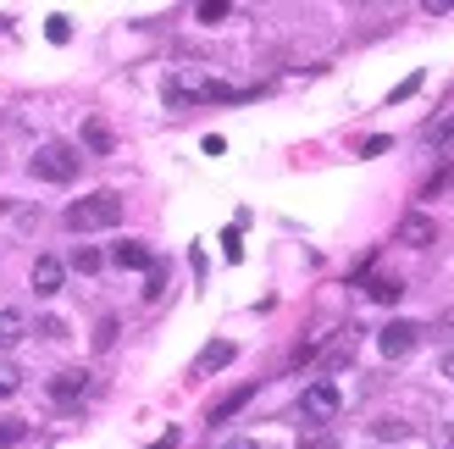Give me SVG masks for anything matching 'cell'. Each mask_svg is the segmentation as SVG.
Here are the masks:
<instances>
[{
	"label": "cell",
	"instance_id": "obj_4",
	"mask_svg": "<svg viewBox=\"0 0 454 449\" xmlns=\"http://www.w3.org/2000/svg\"><path fill=\"white\" fill-rule=\"evenodd\" d=\"M416 339H421V327H416V322H388V327L377 333V350L388 355V361H404V355L416 350Z\"/></svg>",
	"mask_w": 454,
	"mask_h": 449
},
{
	"label": "cell",
	"instance_id": "obj_24",
	"mask_svg": "<svg viewBox=\"0 0 454 449\" xmlns=\"http://www.w3.org/2000/svg\"><path fill=\"white\" fill-rule=\"evenodd\" d=\"M222 449H261L255 438H233V444H222Z\"/></svg>",
	"mask_w": 454,
	"mask_h": 449
},
{
	"label": "cell",
	"instance_id": "obj_22",
	"mask_svg": "<svg viewBox=\"0 0 454 449\" xmlns=\"http://www.w3.org/2000/svg\"><path fill=\"white\" fill-rule=\"evenodd\" d=\"M416 89H421V73H411V78H404V83L394 89V100H411V95H416Z\"/></svg>",
	"mask_w": 454,
	"mask_h": 449
},
{
	"label": "cell",
	"instance_id": "obj_19",
	"mask_svg": "<svg viewBox=\"0 0 454 449\" xmlns=\"http://www.w3.org/2000/svg\"><path fill=\"white\" fill-rule=\"evenodd\" d=\"M100 266H106L100 250H78V256H73V272H100Z\"/></svg>",
	"mask_w": 454,
	"mask_h": 449
},
{
	"label": "cell",
	"instance_id": "obj_23",
	"mask_svg": "<svg viewBox=\"0 0 454 449\" xmlns=\"http://www.w3.org/2000/svg\"><path fill=\"white\" fill-rule=\"evenodd\" d=\"M388 145H394V139H382V133H377V139H366V145H360V155H382Z\"/></svg>",
	"mask_w": 454,
	"mask_h": 449
},
{
	"label": "cell",
	"instance_id": "obj_11",
	"mask_svg": "<svg viewBox=\"0 0 454 449\" xmlns=\"http://www.w3.org/2000/svg\"><path fill=\"white\" fill-rule=\"evenodd\" d=\"M366 295H372L377 305H394V300L404 295V283H399V278H366Z\"/></svg>",
	"mask_w": 454,
	"mask_h": 449
},
{
	"label": "cell",
	"instance_id": "obj_13",
	"mask_svg": "<svg viewBox=\"0 0 454 449\" xmlns=\"http://www.w3.org/2000/svg\"><path fill=\"white\" fill-rule=\"evenodd\" d=\"M22 344V311H0V350Z\"/></svg>",
	"mask_w": 454,
	"mask_h": 449
},
{
	"label": "cell",
	"instance_id": "obj_7",
	"mask_svg": "<svg viewBox=\"0 0 454 449\" xmlns=\"http://www.w3.org/2000/svg\"><path fill=\"white\" fill-rule=\"evenodd\" d=\"M111 261L128 266V272H150V266H155V256H150V244H145V239H122L117 250H111Z\"/></svg>",
	"mask_w": 454,
	"mask_h": 449
},
{
	"label": "cell",
	"instance_id": "obj_16",
	"mask_svg": "<svg viewBox=\"0 0 454 449\" xmlns=\"http://www.w3.org/2000/svg\"><path fill=\"white\" fill-rule=\"evenodd\" d=\"M44 39H51V44H67V39H73V22H67V17L56 12L51 22H44Z\"/></svg>",
	"mask_w": 454,
	"mask_h": 449
},
{
	"label": "cell",
	"instance_id": "obj_17",
	"mask_svg": "<svg viewBox=\"0 0 454 449\" xmlns=\"http://www.w3.org/2000/svg\"><path fill=\"white\" fill-rule=\"evenodd\" d=\"M22 438H28V421H0V449H12Z\"/></svg>",
	"mask_w": 454,
	"mask_h": 449
},
{
	"label": "cell",
	"instance_id": "obj_2",
	"mask_svg": "<svg viewBox=\"0 0 454 449\" xmlns=\"http://www.w3.org/2000/svg\"><path fill=\"white\" fill-rule=\"evenodd\" d=\"M78 150L73 145H61V139H51V145H39V155H34V177H44V184H73L78 177Z\"/></svg>",
	"mask_w": 454,
	"mask_h": 449
},
{
	"label": "cell",
	"instance_id": "obj_5",
	"mask_svg": "<svg viewBox=\"0 0 454 449\" xmlns=\"http://www.w3.org/2000/svg\"><path fill=\"white\" fill-rule=\"evenodd\" d=\"M394 239H399V244H411V250H427V244L438 239V222L427 217V211H411V217L399 222V233H394Z\"/></svg>",
	"mask_w": 454,
	"mask_h": 449
},
{
	"label": "cell",
	"instance_id": "obj_18",
	"mask_svg": "<svg viewBox=\"0 0 454 449\" xmlns=\"http://www.w3.org/2000/svg\"><path fill=\"white\" fill-rule=\"evenodd\" d=\"M22 389V372L12 366V361H0V399H6V394H17Z\"/></svg>",
	"mask_w": 454,
	"mask_h": 449
},
{
	"label": "cell",
	"instance_id": "obj_12",
	"mask_svg": "<svg viewBox=\"0 0 454 449\" xmlns=\"http://www.w3.org/2000/svg\"><path fill=\"white\" fill-rule=\"evenodd\" d=\"M372 438H382V444H399V438H411V421H399V416H382V421H372Z\"/></svg>",
	"mask_w": 454,
	"mask_h": 449
},
{
	"label": "cell",
	"instance_id": "obj_21",
	"mask_svg": "<svg viewBox=\"0 0 454 449\" xmlns=\"http://www.w3.org/2000/svg\"><path fill=\"white\" fill-rule=\"evenodd\" d=\"M227 17V0H206V6H200V22H222Z\"/></svg>",
	"mask_w": 454,
	"mask_h": 449
},
{
	"label": "cell",
	"instance_id": "obj_20",
	"mask_svg": "<svg viewBox=\"0 0 454 449\" xmlns=\"http://www.w3.org/2000/svg\"><path fill=\"white\" fill-rule=\"evenodd\" d=\"M95 344H100V350H111V344H117V317H106V322H100V333H95Z\"/></svg>",
	"mask_w": 454,
	"mask_h": 449
},
{
	"label": "cell",
	"instance_id": "obj_25",
	"mask_svg": "<svg viewBox=\"0 0 454 449\" xmlns=\"http://www.w3.org/2000/svg\"><path fill=\"white\" fill-rule=\"evenodd\" d=\"M443 377H449V383H454V350L443 355Z\"/></svg>",
	"mask_w": 454,
	"mask_h": 449
},
{
	"label": "cell",
	"instance_id": "obj_10",
	"mask_svg": "<svg viewBox=\"0 0 454 449\" xmlns=\"http://www.w3.org/2000/svg\"><path fill=\"white\" fill-rule=\"evenodd\" d=\"M83 145L95 150V155H111V145H117V139H111V128H106L100 117H89V122H83Z\"/></svg>",
	"mask_w": 454,
	"mask_h": 449
},
{
	"label": "cell",
	"instance_id": "obj_26",
	"mask_svg": "<svg viewBox=\"0 0 454 449\" xmlns=\"http://www.w3.org/2000/svg\"><path fill=\"white\" fill-rule=\"evenodd\" d=\"M438 327H454V311H443V322H438Z\"/></svg>",
	"mask_w": 454,
	"mask_h": 449
},
{
	"label": "cell",
	"instance_id": "obj_8",
	"mask_svg": "<svg viewBox=\"0 0 454 449\" xmlns=\"http://www.w3.org/2000/svg\"><path fill=\"white\" fill-rule=\"evenodd\" d=\"M233 355H239V350H233V344H227V339H216V344H206V350H200V355H194V377H211V372H222L227 361H233Z\"/></svg>",
	"mask_w": 454,
	"mask_h": 449
},
{
	"label": "cell",
	"instance_id": "obj_9",
	"mask_svg": "<svg viewBox=\"0 0 454 449\" xmlns=\"http://www.w3.org/2000/svg\"><path fill=\"white\" fill-rule=\"evenodd\" d=\"M83 389H89V372H56L51 377V399H61V406L83 399Z\"/></svg>",
	"mask_w": 454,
	"mask_h": 449
},
{
	"label": "cell",
	"instance_id": "obj_14",
	"mask_svg": "<svg viewBox=\"0 0 454 449\" xmlns=\"http://www.w3.org/2000/svg\"><path fill=\"white\" fill-rule=\"evenodd\" d=\"M249 394H255V389H233V394H227L222 406L211 411V421H227V416H233V411H244V406H249Z\"/></svg>",
	"mask_w": 454,
	"mask_h": 449
},
{
	"label": "cell",
	"instance_id": "obj_15",
	"mask_svg": "<svg viewBox=\"0 0 454 449\" xmlns=\"http://www.w3.org/2000/svg\"><path fill=\"white\" fill-rule=\"evenodd\" d=\"M349 355H355V327H344V333H338V344L327 350V366H344Z\"/></svg>",
	"mask_w": 454,
	"mask_h": 449
},
{
	"label": "cell",
	"instance_id": "obj_1",
	"mask_svg": "<svg viewBox=\"0 0 454 449\" xmlns=\"http://www.w3.org/2000/svg\"><path fill=\"white\" fill-rule=\"evenodd\" d=\"M117 222H122V194L111 189H95L67 206V228L73 233H100V228H117Z\"/></svg>",
	"mask_w": 454,
	"mask_h": 449
},
{
	"label": "cell",
	"instance_id": "obj_3",
	"mask_svg": "<svg viewBox=\"0 0 454 449\" xmlns=\"http://www.w3.org/2000/svg\"><path fill=\"white\" fill-rule=\"evenodd\" d=\"M338 406H344V399H338V383L322 377V383H310L300 394V421H305V428H327V421L338 416Z\"/></svg>",
	"mask_w": 454,
	"mask_h": 449
},
{
	"label": "cell",
	"instance_id": "obj_6",
	"mask_svg": "<svg viewBox=\"0 0 454 449\" xmlns=\"http://www.w3.org/2000/svg\"><path fill=\"white\" fill-rule=\"evenodd\" d=\"M61 283H67V266H61L56 256H39V261H34V295L51 300V295H61Z\"/></svg>",
	"mask_w": 454,
	"mask_h": 449
}]
</instances>
